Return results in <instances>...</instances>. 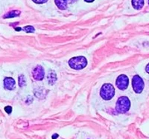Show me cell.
<instances>
[{"label":"cell","mask_w":149,"mask_h":139,"mask_svg":"<svg viewBox=\"0 0 149 139\" xmlns=\"http://www.w3.org/2000/svg\"><path fill=\"white\" fill-rule=\"evenodd\" d=\"M130 102L128 98L125 96L120 97L116 104V110L118 113L125 114L130 109Z\"/></svg>","instance_id":"1"},{"label":"cell","mask_w":149,"mask_h":139,"mask_svg":"<svg viewBox=\"0 0 149 139\" xmlns=\"http://www.w3.org/2000/svg\"><path fill=\"white\" fill-rule=\"evenodd\" d=\"M87 65V59L84 57H75L69 60V66L75 70H81L85 68Z\"/></svg>","instance_id":"2"},{"label":"cell","mask_w":149,"mask_h":139,"mask_svg":"<svg viewBox=\"0 0 149 139\" xmlns=\"http://www.w3.org/2000/svg\"><path fill=\"white\" fill-rule=\"evenodd\" d=\"M115 95V89L110 83H105L102 86L100 91V95L105 100H109L113 98Z\"/></svg>","instance_id":"3"},{"label":"cell","mask_w":149,"mask_h":139,"mask_svg":"<svg viewBox=\"0 0 149 139\" xmlns=\"http://www.w3.org/2000/svg\"><path fill=\"white\" fill-rule=\"evenodd\" d=\"M132 86L136 93L139 94L143 91L145 86L144 81L139 75H134L132 80Z\"/></svg>","instance_id":"4"},{"label":"cell","mask_w":149,"mask_h":139,"mask_svg":"<svg viewBox=\"0 0 149 139\" xmlns=\"http://www.w3.org/2000/svg\"><path fill=\"white\" fill-rule=\"evenodd\" d=\"M117 88L120 90H125L128 87L129 84V79L127 76L125 75H119L116 79V81Z\"/></svg>","instance_id":"5"},{"label":"cell","mask_w":149,"mask_h":139,"mask_svg":"<svg viewBox=\"0 0 149 139\" xmlns=\"http://www.w3.org/2000/svg\"><path fill=\"white\" fill-rule=\"evenodd\" d=\"M32 76L36 80H42L45 76V71L43 68L40 65H37L32 71Z\"/></svg>","instance_id":"6"},{"label":"cell","mask_w":149,"mask_h":139,"mask_svg":"<svg viewBox=\"0 0 149 139\" xmlns=\"http://www.w3.org/2000/svg\"><path fill=\"white\" fill-rule=\"evenodd\" d=\"M15 80L12 77H5L4 80V87L7 90H13L15 88Z\"/></svg>","instance_id":"7"},{"label":"cell","mask_w":149,"mask_h":139,"mask_svg":"<svg viewBox=\"0 0 149 139\" xmlns=\"http://www.w3.org/2000/svg\"><path fill=\"white\" fill-rule=\"evenodd\" d=\"M47 79L49 85H54L57 81V75L53 70H50L47 75Z\"/></svg>","instance_id":"8"},{"label":"cell","mask_w":149,"mask_h":139,"mask_svg":"<svg viewBox=\"0 0 149 139\" xmlns=\"http://www.w3.org/2000/svg\"><path fill=\"white\" fill-rule=\"evenodd\" d=\"M34 95L37 98H39L40 99L44 98L46 95V89L42 88H38L37 89H34Z\"/></svg>","instance_id":"9"},{"label":"cell","mask_w":149,"mask_h":139,"mask_svg":"<svg viewBox=\"0 0 149 139\" xmlns=\"http://www.w3.org/2000/svg\"><path fill=\"white\" fill-rule=\"evenodd\" d=\"M54 2L61 10H66L67 8V0H54Z\"/></svg>","instance_id":"10"},{"label":"cell","mask_w":149,"mask_h":139,"mask_svg":"<svg viewBox=\"0 0 149 139\" xmlns=\"http://www.w3.org/2000/svg\"><path fill=\"white\" fill-rule=\"evenodd\" d=\"M132 5L136 10H141L144 6V0H132Z\"/></svg>","instance_id":"11"},{"label":"cell","mask_w":149,"mask_h":139,"mask_svg":"<svg viewBox=\"0 0 149 139\" xmlns=\"http://www.w3.org/2000/svg\"><path fill=\"white\" fill-rule=\"evenodd\" d=\"M20 14H21V12L19 11V10H11V11L7 13V14H5L3 17L5 18V19H8V18H14V17H19V16L20 15Z\"/></svg>","instance_id":"12"},{"label":"cell","mask_w":149,"mask_h":139,"mask_svg":"<svg viewBox=\"0 0 149 139\" xmlns=\"http://www.w3.org/2000/svg\"><path fill=\"white\" fill-rule=\"evenodd\" d=\"M26 85V80L23 75L19 77V86L20 87H24Z\"/></svg>","instance_id":"13"},{"label":"cell","mask_w":149,"mask_h":139,"mask_svg":"<svg viewBox=\"0 0 149 139\" xmlns=\"http://www.w3.org/2000/svg\"><path fill=\"white\" fill-rule=\"evenodd\" d=\"M23 30L26 31V33H34V28L33 26H26V27H24Z\"/></svg>","instance_id":"14"},{"label":"cell","mask_w":149,"mask_h":139,"mask_svg":"<svg viewBox=\"0 0 149 139\" xmlns=\"http://www.w3.org/2000/svg\"><path fill=\"white\" fill-rule=\"evenodd\" d=\"M32 1L36 4H43L46 3L48 0H32Z\"/></svg>","instance_id":"15"},{"label":"cell","mask_w":149,"mask_h":139,"mask_svg":"<svg viewBox=\"0 0 149 139\" xmlns=\"http://www.w3.org/2000/svg\"><path fill=\"white\" fill-rule=\"evenodd\" d=\"M5 111L7 112L8 114H10L12 112V107L10 106H8L5 107Z\"/></svg>","instance_id":"16"},{"label":"cell","mask_w":149,"mask_h":139,"mask_svg":"<svg viewBox=\"0 0 149 139\" xmlns=\"http://www.w3.org/2000/svg\"><path fill=\"white\" fill-rule=\"evenodd\" d=\"M146 72H147L148 74H149V63L147 65V66H146Z\"/></svg>","instance_id":"17"},{"label":"cell","mask_w":149,"mask_h":139,"mask_svg":"<svg viewBox=\"0 0 149 139\" xmlns=\"http://www.w3.org/2000/svg\"><path fill=\"white\" fill-rule=\"evenodd\" d=\"M52 139H56V138H58V134H54L52 136Z\"/></svg>","instance_id":"18"},{"label":"cell","mask_w":149,"mask_h":139,"mask_svg":"<svg viewBox=\"0 0 149 139\" xmlns=\"http://www.w3.org/2000/svg\"><path fill=\"white\" fill-rule=\"evenodd\" d=\"M77 0H67V2H69V3H73V2H76Z\"/></svg>","instance_id":"19"},{"label":"cell","mask_w":149,"mask_h":139,"mask_svg":"<svg viewBox=\"0 0 149 139\" xmlns=\"http://www.w3.org/2000/svg\"><path fill=\"white\" fill-rule=\"evenodd\" d=\"M85 2H89V3H90V2H94V1H95V0H84Z\"/></svg>","instance_id":"20"},{"label":"cell","mask_w":149,"mask_h":139,"mask_svg":"<svg viewBox=\"0 0 149 139\" xmlns=\"http://www.w3.org/2000/svg\"><path fill=\"white\" fill-rule=\"evenodd\" d=\"M148 4H149V0H148Z\"/></svg>","instance_id":"21"}]
</instances>
